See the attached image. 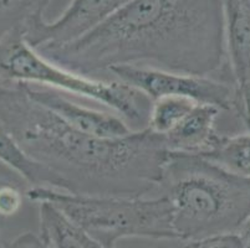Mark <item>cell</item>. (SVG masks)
Masks as SVG:
<instances>
[{
  "mask_svg": "<svg viewBox=\"0 0 250 248\" xmlns=\"http://www.w3.org/2000/svg\"><path fill=\"white\" fill-rule=\"evenodd\" d=\"M184 242V248H245L244 240L239 232L219 233Z\"/></svg>",
  "mask_w": 250,
  "mask_h": 248,
  "instance_id": "e0dca14e",
  "label": "cell"
},
{
  "mask_svg": "<svg viewBox=\"0 0 250 248\" xmlns=\"http://www.w3.org/2000/svg\"><path fill=\"white\" fill-rule=\"evenodd\" d=\"M40 237L51 248H104L87 232L63 215L55 205L40 201Z\"/></svg>",
  "mask_w": 250,
  "mask_h": 248,
  "instance_id": "7c38bea8",
  "label": "cell"
},
{
  "mask_svg": "<svg viewBox=\"0 0 250 248\" xmlns=\"http://www.w3.org/2000/svg\"><path fill=\"white\" fill-rule=\"evenodd\" d=\"M8 177L9 175H0V183L5 180V179H8ZM3 247H4V242L3 240H1V229H0V248H3Z\"/></svg>",
  "mask_w": 250,
  "mask_h": 248,
  "instance_id": "44dd1931",
  "label": "cell"
},
{
  "mask_svg": "<svg viewBox=\"0 0 250 248\" xmlns=\"http://www.w3.org/2000/svg\"><path fill=\"white\" fill-rule=\"evenodd\" d=\"M25 197L51 202L104 248H118L129 237L178 240L167 197L101 196L71 194L49 188H28Z\"/></svg>",
  "mask_w": 250,
  "mask_h": 248,
  "instance_id": "277c9868",
  "label": "cell"
},
{
  "mask_svg": "<svg viewBox=\"0 0 250 248\" xmlns=\"http://www.w3.org/2000/svg\"><path fill=\"white\" fill-rule=\"evenodd\" d=\"M3 248H51L40 235H35L31 232H24L21 235L17 236L14 240L4 243Z\"/></svg>",
  "mask_w": 250,
  "mask_h": 248,
  "instance_id": "d6986e66",
  "label": "cell"
},
{
  "mask_svg": "<svg viewBox=\"0 0 250 248\" xmlns=\"http://www.w3.org/2000/svg\"><path fill=\"white\" fill-rule=\"evenodd\" d=\"M129 1L132 0H72L55 21L39 17L25 26L22 34L38 52L63 46L95 30Z\"/></svg>",
  "mask_w": 250,
  "mask_h": 248,
  "instance_id": "52a82bcc",
  "label": "cell"
},
{
  "mask_svg": "<svg viewBox=\"0 0 250 248\" xmlns=\"http://www.w3.org/2000/svg\"><path fill=\"white\" fill-rule=\"evenodd\" d=\"M204 158L228 172L250 177V132L224 134L217 147Z\"/></svg>",
  "mask_w": 250,
  "mask_h": 248,
  "instance_id": "4fadbf2b",
  "label": "cell"
},
{
  "mask_svg": "<svg viewBox=\"0 0 250 248\" xmlns=\"http://www.w3.org/2000/svg\"><path fill=\"white\" fill-rule=\"evenodd\" d=\"M156 192L169 201L181 241L239 232L250 218V177L201 155L169 152Z\"/></svg>",
  "mask_w": 250,
  "mask_h": 248,
  "instance_id": "3957f363",
  "label": "cell"
},
{
  "mask_svg": "<svg viewBox=\"0 0 250 248\" xmlns=\"http://www.w3.org/2000/svg\"><path fill=\"white\" fill-rule=\"evenodd\" d=\"M0 118L24 153L71 194L147 196L169 153L165 136L149 128L120 138L83 133L33 101L21 83H0Z\"/></svg>",
  "mask_w": 250,
  "mask_h": 248,
  "instance_id": "7a4b0ae2",
  "label": "cell"
},
{
  "mask_svg": "<svg viewBox=\"0 0 250 248\" xmlns=\"http://www.w3.org/2000/svg\"><path fill=\"white\" fill-rule=\"evenodd\" d=\"M108 79H117L137 88L152 101L162 97H184L197 103L212 104L233 111L235 86L220 77L194 76L143 66H117L108 71Z\"/></svg>",
  "mask_w": 250,
  "mask_h": 248,
  "instance_id": "8992f818",
  "label": "cell"
},
{
  "mask_svg": "<svg viewBox=\"0 0 250 248\" xmlns=\"http://www.w3.org/2000/svg\"><path fill=\"white\" fill-rule=\"evenodd\" d=\"M29 185L17 174L0 183V218L17 215L22 206L25 191Z\"/></svg>",
  "mask_w": 250,
  "mask_h": 248,
  "instance_id": "2e32d148",
  "label": "cell"
},
{
  "mask_svg": "<svg viewBox=\"0 0 250 248\" xmlns=\"http://www.w3.org/2000/svg\"><path fill=\"white\" fill-rule=\"evenodd\" d=\"M197 102L184 97H162L152 103L147 128L157 134H167L193 109Z\"/></svg>",
  "mask_w": 250,
  "mask_h": 248,
  "instance_id": "9a60e30c",
  "label": "cell"
},
{
  "mask_svg": "<svg viewBox=\"0 0 250 248\" xmlns=\"http://www.w3.org/2000/svg\"><path fill=\"white\" fill-rule=\"evenodd\" d=\"M233 112H235L247 131L250 132V85L244 92L235 93Z\"/></svg>",
  "mask_w": 250,
  "mask_h": 248,
  "instance_id": "ac0fdd59",
  "label": "cell"
},
{
  "mask_svg": "<svg viewBox=\"0 0 250 248\" xmlns=\"http://www.w3.org/2000/svg\"><path fill=\"white\" fill-rule=\"evenodd\" d=\"M33 101L58 114L67 124L100 138H120L133 132L117 113L87 108L76 103L61 91L46 86L21 83Z\"/></svg>",
  "mask_w": 250,
  "mask_h": 248,
  "instance_id": "ba28073f",
  "label": "cell"
},
{
  "mask_svg": "<svg viewBox=\"0 0 250 248\" xmlns=\"http://www.w3.org/2000/svg\"><path fill=\"white\" fill-rule=\"evenodd\" d=\"M224 20L227 61L235 93L250 85V0H220Z\"/></svg>",
  "mask_w": 250,
  "mask_h": 248,
  "instance_id": "9c48e42d",
  "label": "cell"
},
{
  "mask_svg": "<svg viewBox=\"0 0 250 248\" xmlns=\"http://www.w3.org/2000/svg\"><path fill=\"white\" fill-rule=\"evenodd\" d=\"M39 54L96 79L117 66H143L206 77L222 72L233 82L220 0H132L79 40Z\"/></svg>",
  "mask_w": 250,
  "mask_h": 248,
  "instance_id": "6da1fadb",
  "label": "cell"
},
{
  "mask_svg": "<svg viewBox=\"0 0 250 248\" xmlns=\"http://www.w3.org/2000/svg\"><path fill=\"white\" fill-rule=\"evenodd\" d=\"M240 236L243 237L245 243V248H250V218L243 225V227L239 231Z\"/></svg>",
  "mask_w": 250,
  "mask_h": 248,
  "instance_id": "ffe728a7",
  "label": "cell"
},
{
  "mask_svg": "<svg viewBox=\"0 0 250 248\" xmlns=\"http://www.w3.org/2000/svg\"><path fill=\"white\" fill-rule=\"evenodd\" d=\"M52 0H0V40L44 15Z\"/></svg>",
  "mask_w": 250,
  "mask_h": 248,
  "instance_id": "5bb4252c",
  "label": "cell"
},
{
  "mask_svg": "<svg viewBox=\"0 0 250 248\" xmlns=\"http://www.w3.org/2000/svg\"><path fill=\"white\" fill-rule=\"evenodd\" d=\"M0 83L46 86L107 106L132 131L147 128L152 109L148 95L117 79H96L75 74L46 60L25 40L21 29L0 40Z\"/></svg>",
  "mask_w": 250,
  "mask_h": 248,
  "instance_id": "5b68a950",
  "label": "cell"
},
{
  "mask_svg": "<svg viewBox=\"0 0 250 248\" xmlns=\"http://www.w3.org/2000/svg\"><path fill=\"white\" fill-rule=\"evenodd\" d=\"M220 112L222 109L212 104H195L172 131L163 135L168 152L201 156L210 153L224 135L217 128Z\"/></svg>",
  "mask_w": 250,
  "mask_h": 248,
  "instance_id": "30bf717a",
  "label": "cell"
},
{
  "mask_svg": "<svg viewBox=\"0 0 250 248\" xmlns=\"http://www.w3.org/2000/svg\"><path fill=\"white\" fill-rule=\"evenodd\" d=\"M0 164L20 176L29 188H49L63 191L62 181L47 168L24 153L0 118Z\"/></svg>",
  "mask_w": 250,
  "mask_h": 248,
  "instance_id": "8fae6325",
  "label": "cell"
}]
</instances>
